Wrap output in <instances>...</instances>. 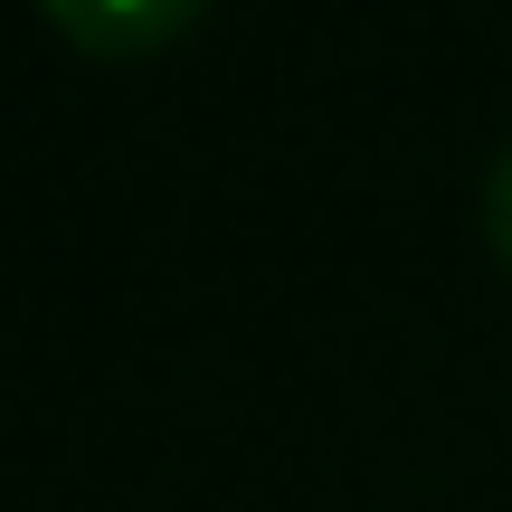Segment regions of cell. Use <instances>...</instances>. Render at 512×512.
I'll return each instance as SVG.
<instances>
[{
	"mask_svg": "<svg viewBox=\"0 0 512 512\" xmlns=\"http://www.w3.org/2000/svg\"><path fill=\"white\" fill-rule=\"evenodd\" d=\"M48 10L67 19L76 38H95V48H143V38H162L190 0H48Z\"/></svg>",
	"mask_w": 512,
	"mask_h": 512,
	"instance_id": "cell-1",
	"label": "cell"
},
{
	"mask_svg": "<svg viewBox=\"0 0 512 512\" xmlns=\"http://www.w3.org/2000/svg\"><path fill=\"white\" fill-rule=\"evenodd\" d=\"M484 228H494V247L512 256V133L494 143V162H484Z\"/></svg>",
	"mask_w": 512,
	"mask_h": 512,
	"instance_id": "cell-2",
	"label": "cell"
}]
</instances>
